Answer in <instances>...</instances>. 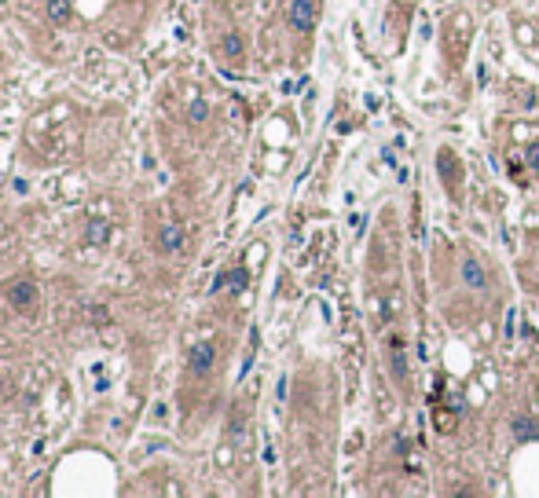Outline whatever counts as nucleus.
Masks as SVG:
<instances>
[{"mask_svg":"<svg viewBox=\"0 0 539 498\" xmlns=\"http://www.w3.org/2000/svg\"><path fill=\"white\" fill-rule=\"evenodd\" d=\"M389 348H393V374H396V381H404V377H407V359H404V341H400V337H389Z\"/></svg>","mask_w":539,"mask_h":498,"instance_id":"11","label":"nucleus"},{"mask_svg":"<svg viewBox=\"0 0 539 498\" xmlns=\"http://www.w3.org/2000/svg\"><path fill=\"white\" fill-rule=\"evenodd\" d=\"M462 282L470 286V290H484V286H488V275H484V268L477 260H462Z\"/></svg>","mask_w":539,"mask_h":498,"instance_id":"7","label":"nucleus"},{"mask_svg":"<svg viewBox=\"0 0 539 498\" xmlns=\"http://www.w3.org/2000/svg\"><path fill=\"white\" fill-rule=\"evenodd\" d=\"M437 169H440L444 184H451V187L459 184V162H455V154H451V151H440L437 154Z\"/></svg>","mask_w":539,"mask_h":498,"instance_id":"8","label":"nucleus"},{"mask_svg":"<svg viewBox=\"0 0 539 498\" xmlns=\"http://www.w3.org/2000/svg\"><path fill=\"white\" fill-rule=\"evenodd\" d=\"M217 363V345L213 341H198L191 352H187V370H191L195 377H206L209 370Z\"/></svg>","mask_w":539,"mask_h":498,"instance_id":"4","label":"nucleus"},{"mask_svg":"<svg viewBox=\"0 0 539 498\" xmlns=\"http://www.w3.org/2000/svg\"><path fill=\"white\" fill-rule=\"evenodd\" d=\"M110 238H114V224L107 216H88V224H84V246H92V249H103V246H110Z\"/></svg>","mask_w":539,"mask_h":498,"instance_id":"5","label":"nucleus"},{"mask_svg":"<svg viewBox=\"0 0 539 498\" xmlns=\"http://www.w3.org/2000/svg\"><path fill=\"white\" fill-rule=\"evenodd\" d=\"M510 429H514V436L521 440V443L539 440V421H532V418H514V421H510Z\"/></svg>","mask_w":539,"mask_h":498,"instance_id":"9","label":"nucleus"},{"mask_svg":"<svg viewBox=\"0 0 539 498\" xmlns=\"http://www.w3.org/2000/svg\"><path fill=\"white\" fill-rule=\"evenodd\" d=\"M187 121H191V125H206L209 121V103L206 99H191V107H187Z\"/></svg>","mask_w":539,"mask_h":498,"instance_id":"12","label":"nucleus"},{"mask_svg":"<svg viewBox=\"0 0 539 498\" xmlns=\"http://www.w3.org/2000/svg\"><path fill=\"white\" fill-rule=\"evenodd\" d=\"M525 162L532 165V169H539V143H532L528 147V154H525Z\"/></svg>","mask_w":539,"mask_h":498,"instance_id":"14","label":"nucleus"},{"mask_svg":"<svg viewBox=\"0 0 539 498\" xmlns=\"http://www.w3.org/2000/svg\"><path fill=\"white\" fill-rule=\"evenodd\" d=\"M315 18H320V8H315V0H290L287 23L298 29V34H312V29H315Z\"/></svg>","mask_w":539,"mask_h":498,"instance_id":"2","label":"nucleus"},{"mask_svg":"<svg viewBox=\"0 0 539 498\" xmlns=\"http://www.w3.org/2000/svg\"><path fill=\"white\" fill-rule=\"evenodd\" d=\"M48 18L56 26H67L73 18V4H70V0H48Z\"/></svg>","mask_w":539,"mask_h":498,"instance_id":"10","label":"nucleus"},{"mask_svg":"<svg viewBox=\"0 0 539 498\" xmlns=\"http://www.w3.org/2000/svg\"><path fill=\"white\" fill-rule=\"evenodd\" d=\"M220 51H224L228 59H242V51H246V45H242V34H228L224 45H220Z\"/></svg>","mask_w":539,"mask_h":498,"instance_id":"13","label":"nucleus"},{"mask_svg":"<svg viewBox=\"0 0 539 498\" xmlns=\"http://www.w3.org/2000/svg\"><path fill=\"white\" fill-rule=\"evenodd\" d=\"M4 297H8V304H12V312L34 315V312H37V301H40V290H37L34 279H15V282L4 290Z\"/></svg>","mask_w":539,"mask_h":498,"instance_id":"1","label":"nucleus"},{"mask_svg":"<svg viewBox=\"0 0 539 498\" xmlns=\"http://www.w3.org/2000/svg\"><path fill=\"white\" fill-rule=\"evenodd\" d=\"M250 286V271L246 268H231V271H220L217 279H213V286H209V293H242Z\"/></svg>","mask_w":539,"mask_h":498,"instance_id":"6","label":"nucleus"},{"mask_svg":"<svg viewBox=\"0 0 539 498\" xmlns=\"http://www.w3.org/2000/svg\"><path fill=\"white\" fill-rule=\"evenodd\" d=\"M184 242H187V231H184L180 220H165V224L158 227V238H154L158 253H180V249H184Z\"/></svg>","mask_w":539,"mask_h":498,"instance_id":"3","label":"nucleus"}]
</instances>
